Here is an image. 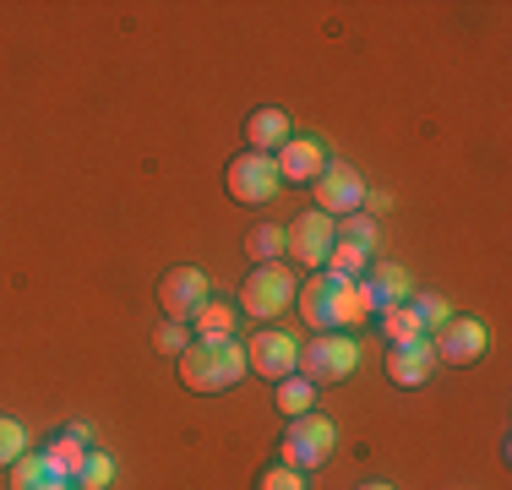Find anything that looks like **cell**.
<instances>
[{
    "label": "cell",
    "instance_id": "cell-16",
    "mask_svg": "<svg viewBox=\"0 0 512 490\" xmlns=\"http://www.w3.org/2000/svg\"><path fill=\"white\" fill-rule=\"evenodd\" d=\"M295 131H289V115L284 109H256V115L246 120V142H251V153H278Z\"/></svg>",
    "mask_w": 512,
    "mask_h": 490
},
{
    "label": "cell",
    "instance_id": "cell-5",
    "mask_svg": "<svg viewBox=\"0 0 512 490\" xmlns=\"http://www.w3.org/2000/svg\"><path fill=\"white\" fill-rule=\"evenodd\" d=\"M224 186L235 202H246V207H262V202H273L278 191H284V180H278V164H273V153H240V158H229V169H224Z\"/></svg>",
    "mask_w": 512,
    "mask_h": 490
},
{
    "label": "cell",
    "instance_id": "cell-12",
    "mask_svg": "<svg viewBox=\"0 0 512 490\" xmlns=\"http://www.w3.org/2000/svg\"><path fill=\"white\" fill-rule=\"evenodd\" d=\"M273 164H278V180H295V186H311V180L327 169V147L316 142V137H289V142L273 153Z\"/></svg>",
    "mask_w": 512,
    "mask_h": 490
},
{
    "label": "cell",
    "instance_id": "cell-14",
    "mask_svg": "<svg viewBox=\"0 0 512 490\" xmlns=\"http://www.w3.org/2000/svg\"><path fill=\"white\" fill-rule=\"evenodd\" d=\"M360 300H365V311H393V305H404L409 300V273L404 267H371V273L360 278Z\"/></svg>",
    "mask_w": 512,
    "mask_h": 490
},
{
    "label": "cell",
    "instance_id": "cell-30",
    "mask_svg": "<svg viewBox=\"0 0 512 490\" xmlns=\"http://www.w3.org/2000/svg\"><path fill=\"white\" fill-rule=\"evenodd\" d=\"M66 490H71V485H66Z\"/></svg>",
    "mask_w": 512,
    "mask_h": 490
},
{
    "label": "cell",
    "instance_id": "cell-13",
    "mask_svg": "<svg viewBox=\"0 0 512 490\" xmlns=\"http://www.w3.org/2000/svg\"><path fill=\"white\" fill-rule=\"evenodd\" d=\"M431 371H436V349H431V338L393 343V349H387V382H393V387H420Z\"/></svg>",
    "mask_w": 512,
    "mask_h": 490
},
{
    "label": "cell",
    "instance_id": "cell-20",
    "mask_svg": "<svg viewBox=\"0 0 512 490\" xmlns=\"http://www.w3.org/2000/svg\"><path fill=\"white\" fill-rule=\"evenodd\" d=\"M382 327H387V349H393V343L425 338V327H420V316L409 311V300H404V305H393V311H382Z\"/></svg>",
    "mask_w": 512,
    "mask_h": 490
},
{
    "label": "cell",
    "instance_id": "cell-25",
    "mask_svg": "<svg viewBox=\"0 0 512 490\" xmlns=\"http://www.w3.org/2000/svg\"><path fill=\"white\" fill-rule=\"evenodd\" d=\"M22 452H28V431L17 420H0V469H11Z\"/></svg>",
    "mask_w": 512,
    "mask_h": 490
},
{
    "label": "cell",
    "instance_id": "cell-29",
    "mask_svg": "<svg viewBox=\"0 0 512 490\" xmlns=\"http://www.w3.org/2000/svg\"><path fill=\"white\" fill-rule=\"evenodd\" d=\"M360 490H393V485H382V480H371V485H360Z\"/></svg>",
    "mask_w": 512,
    "mask_h": 490
},
{
    "label": "cell",
    "instance_id": "cell-22",
    "mask_svg": "<svg viewBox=\"0 0 512 490\" xmlns=\"http://www.w3.org/2000/svg\"><path fill=\"white\" fill-rule=\"evenodd\" d=\"M278 251H284V229H278V224H256L251 235H246V256H251L256 267H267Z\"/></svg>",
    "mask_w": 512,
    "mask_h": 490
},
{
    "label": "cell",
    "instance_id": "cell-17",
    "mask_svg": "<svg viewBox=\"0 0 512 490\" xmlns=\"http://www.w3.org/2000/svg\"><path fill=\"white\" fill-rule=\"evenodd\" d=\"M88 452H93V447H88V441H77V431H60L50 447H44V458H50L55 469L66 474V480H77V469L88 463Z\"/></svg>",
    "mask_w": 512,
    "mask_h": 490
},
{
    "label": "cell",
    "instance_id": "cell-27",
    "mask_svg": "<svg viewBox=\"0 0 512 490\" xmlns=\"http://www.w3.org/2000/svg\"><path fill=\"white\" fill-rule=\"evenodd\" d=\"M409 311L420 316V327H442L447 316H453V311H447V300H436V294H414Z\"/></svg>",
    "mask_w": 512,
    "mask_h": 490
},
{
    "label": "cell",
    "instance_id": "cell-3",
    "mask_svg": "<svg viewBox=\"0 0 512 490\" xmlns=\"http://www.w3.org/2000/svg\"><path fill=\"white\" fill-rule=\"evenodd\" d=\"M333 447H338V431H333V420H322L316 409H311V414H300V420H289L284 441H278L284 463H289V469H300V474L322 469V463L333 458Z\"/></svg>",
    "mask_w": 512,
    "mask_h": 490
},
{
    "label": "cell",
    "instance_id": "cell-21",
    "mask_svg": "<svg viewBox=\"0 0 512 490\" xmlns=\"http://www.w3.org/2000/svg\"><path fill=\"white\" fill-rule=\"evenodd\" d=\"M191 322H197V338H229L235 333V311H229L224 300H207Z\"/></svg>",
    "mask_w": 512,
    "mask_h": 490
},
{
    "label": "cell",
    "instance_id": "cell-2",
    "mask_svg": "<svg viewBox=\"0 0 512 490\" xmlns=\"http://www.w3.org/2000/svg\"><path fill=\"white\" fill-rule=\"evenodd\" d=\"M180 382L191 392H229L246 376V343L235 338H197L186 343V354H180Z\"/></svg>",
    "mask_w": 512,
    "mask_h": 490
},
{
    "label": "cell",
    "instance_id": "cell-8",
    "mask_svg": "<svg viewBox=\"0 0 512 490\" xmlns=\"http://www.w3.org/2000/svg\"><path fill=\"white\" fill-rule=\"evenodd\" d=\"M246 371H256L262 382H284V376L300 371V343L278 327H262L251 343H246Z\"/></svg>",
    "mask_w": 512,
    "mask_h": 490
},
{
    "label": "cell",
    "instance_id": "cell-24",
    "mask_svg": "<svg viewBox=\"0 0 512 490\" xmlns=\"http://www.w3.org/2000/svg\"><path fill=\"white\" fill-rule=\"evenodd\" d=\"M338 240L360 245V251H376V218H365V213H349L344 224H338Z\"/></svg>",
    "mask_w": 512,
    "mask_h": 490
},
{
    "label": "cell",
    "instance_id": "cell-19",
    "mask_svg": "<svg viewBox=\"0 0 512 490\" xmlns=\"http://www.w3.org/2000/svg\"><path fill=\"white\" fill-rule=\"evenodd\" d=\"M311 403H316V387H311L300 371L278 382V409H284L289 420H300V414H311Z\"/></svg>",
    "mask_w": 512,
    "mask_h": 490
},
{
    "label": "cell",
    "instance_id": "cell-6",
    "mask_svg": "<svg viewBox=\"0 0 512 490\" xmlns=\"http://www.w3.org/2000/svg\"><path fill=\"white\" fill-rule=\"evenodd\" d=\"M289 300H295V273H284L278 262L256 267V273H246V284H240V311L256 316V322H267V316H284Z\"/></svg>",
    "mask_w": 512,
    "mask_h": 490
},
{
    "label": "cell",
    "instance_id": "cell-1",
    "mask_svg": "<svg viewBox=\"0 0 512 490\" xmlns=\"http://www.w3.org/2000/svg\"><path fill=\"white\" fill-rule=\"evenodd\" d=\"M295 300H300L306 327H316V333H349V327H360L365 316H371L360 300V289L349 284V278H333V273L306 278V289H295Z\"/></svg>",
    "mask_w": 512,
    "mask_h": 490
},
{
    "label": "cell",
    "instance_id": "cell-15",
    "mask_svg": "<svg viewBox=\"0 0 512 490\" xmlns=\"http://www.w3.org/2000/svg\"><path fill=\"white\" fill-rule=\"evenodd\" d=\"M11 490H66V474H60L44 452H22V458L11 463Z\"/></svg>",
    "mask_w": 512,
    "mask_h": 490
},
{
    "label": "cell",
    "instance_id": "cell-18",
    "mask_svg": "<svg viewBox=\"0 0 512 490\" xmlns=\"http://www.w3.org/2000/svg\"><path fill=\"white\" fill-rule=\"evenodd\" d=\"M322 267H327L333 278H349V284H355L365 267H371V251H360V245H349V240H333V251H327Z\"/></svg>",
    "mask_w": 512,
    "mask_h": 490
},
{
    "label": "cell",
    "instance_id": "cell-26",
    "mask_svg": "<svg viewBox=\"0 0 512 490\" xmlns=\"http://www.w3.org/2000/svg\"><path fill=\"white\" fill-rule=\"evenodd\" d=\"M256 490H311L306 474L289 469V463H278V469H262V480H256Z\"/></svg>",
    "mask_w": 512,
    "mask_h": 490
},
{
    "label": "cell",
    "instance_id": "cell-11",
    "mask_svg": "<svg viewBox=\"0 0 512 490\" xmlns=\"http://www.w3.org/2000/svg\"><path fill=\"white\" fill-rule=\"evenodd\" d=\"M311 191H316V213H327V218H349V213H360V202H365V180L349 164H327L322 175L311 180Z\"/></svg>",
    "mask_w": 512,
    "mask_h": 490
},
{
    "label": "cell",
    "instance_id": "cell-4",
    "mask_svg": "<svg viewBox=\"0 0 512 490\" xmlns=\"http://www.w3.org/2000/svg\"><path fill=\"white\" fill-rule=\"evenodd\" d=\"M360 365V349L349 333H316L306 343V354H300V376L316 387V382H349Z\"/></svg>",
    "mask_w": 512,
    "mask_h": 490
},
{
    "label": "cell",
    "instance_id": "cell-9",
    "mask_svg": "<svg viewBox=\"0 0 512 490\" xmlns=\"http://www.w3.org/2000/svg\"><path fill=\"white\" fill-rule=\"evenodd\" d=\"M431 349H436V360H447V365H474L491 349V333H485L480 316H447V322L436 327Z\"/></svg>",
    "mask_w": 512,
    "mask_h": 490
},
{
    "label": "cell",
    "instance_id": "cell-23",
    "mask_svg": "<svg viewBox=\"0 0 512 490\" xmlns=\"http://www.w3.org/2000/svg\"><path fill=\"white\" fill-rule=\"evenodd\" d=\"M109 480H115V463H109L99 447H93L88 463L77 469V485H82V490H109Z\"/></svg>",
    "mask_w": 512,
    "mask_h": 490
},
{
    "label": "cell",
    "instance_id": "cell-28",
    "mask_svg": "<svg viewBox=\"0 0 512 490\" xmlns=\"http://www.w3.org/2000/svg\"><path fill=\"white\" fill-rule=\"evenodd\" d=\"M153 349L158 354H175V360H180V354H186V327H180V322L153 327Z\"/></svg>",
    "mask_w": 512,
    "mask_h": 490
},
{
    "label": "cell",
    "instance_id": "cell-10",
    "mask_svg": "<svg viewBox=\"0 0 512 490\" xmlns=\"http://www.w3.org/2000/svg\"><path fill=\"white\" fill-rule=\"evenodd\" d=\"M158 305H164L169 322L186 327L191 316L207 305V273L202 267H169V273L158 278Z\"/></svg>",
    "mask_w": 512,
    "mask_h": 490
},
{
    "label": "cell",
    "instance_id": "cell-7",
    "mask_svg": "<svg viewBox=\"0 0 512 490\" xmlns=\"http://www.w3.org/2000/svg\"><path fill=\"white\" fill-rule=\"evenodd\" d=\"M333 240H338V224L327 213H300L295 224H284V251L295 256V267H322L327 262V251H333Z\"/></svg>",
    "mask_w": 512,
    "mask_h": 490
}]
</instances>
